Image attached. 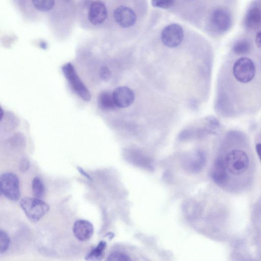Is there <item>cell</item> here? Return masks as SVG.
<instances>
[{
    "label": "cell",
    "mask_w": 261,
    "mask_h": 261,
    "mask_svg": "<svg viewBox=\"0 0 261 261\" xmlns=\"http://www.w3.org/2000/svg\"><path fill=\"white\" fill-rule=\"evenodd\" d=\"M62 70L72 90L83 100L90 101L91 93L79 76L73 65L71 63H66L62 67Z\"/></svg>",
    "instance_id": "7a4b0ae2"
},
{
    "label": "cell",
    "mask_w": 261,
    "mask_h": 261,
    "mask_svg": "<svg viewBox=\"0 0 261 261\" xmlns=\"http://www.w3.org/2000/svg\"><path fill=\"white\" fill-rule=\"evenodd\" d=\"M107 260L112 261H128L130 260L129 256L125 254L120 252H113L109 254Z\"/></svg>",
    "instance_id": "7402d4cb"
},
{
    "label": "cell",
    "mask_w": 261,
    "mask_h": 261,
    "mask_svg": "<svg viewBox=\"0 0 261 261\" xmlns=\"http://www.w3.org/2000/svg\"><path fill=\"white\" fill-rule=\"evenodd\" d=\"M256 151L257 154L259 157L260 161H261V144L258 143L256 145Z\"/></svg>",
    "instance_id": "4316f807"
},
{
    "label": "cell",
    "mask_w": 261,
    "mask_h": 261,
    "mask_svg": "<svg viewBox=\"0 0 261 261\" xmlns=\"http://www.w3.org/2000/svg\"><path fill=\"white\" fill-rule=\"evenodd\" d=\"M113 17L115 22L123 28L133 26L136 22L137 18L132 9L124 6H120L115 9Z\"/></svg>",
    "instance_id": "9c48e42d"
},
{
    "label": "cell",
    "mask_w": 261,
    "mask_h": 261,
    "mask_svg": "<svg viewBox=\"0 0 261 261\" xmlns=\"http://www.w3.org/2000/svg\"><path fill=\"white\" fill-rule=\"evenodd\" d=\"M205 162V156L203 152L197 151L186 160L185 167L190 172H197L201 170Z\"/></svg>",
    "instance_id": "4fadbf2b"
},
{
    "label": "cell",
    "mask_w": 261,
    "mask_h": 261,
    "mask_svg": "<svg viewBox=\"0 0 261 261\" xmlns=\"http://www.w3.org/2000/svg\"><path fill=\"white\" fill-rule=\"evenodd\" d=\"M108 16V11L105 4L100 1H92L89 6L87 18L90 23L97 26L102 24Z\"/></svg>",
    "instance_id": "52a82bcc"
},
{
    "label": "cell",
    "mask_w": 261,
    "mask_h": 261,
    "mask_svg": "<svg viewBox=\"0 0 261 261\" xmlns=\"http://www.w3.org/2000/svg\"><path fill=\"white\" fill-rule=\"evenodd\" d=\"M211 176L214 182L218 185L226 183L227 178V169L224 161L221 158L217 159L212 168Z\"/></svg>",
    "instance_id": "7c38bea8"
},
{
    "label": "cell",
    "mask_w": 261,
    "mask_h": 261,
    "mask_svg": "<svg viewBox=\"0 0 261 261\" xmlns=\"http://www.w3.org/2000/svg\"><path fill=\"white\" fill-rule=\"evenodd\" d=\"M32 189L34 196L41 198L45 193V187L42 180L39 177H35L32 182Z\"/></svg>",
    "instance_id": "d6986e66"
},
{
    "label": "cell",
    "mask_w": 261,
    "mask_h": 261,
    "mask_svg": "<svg viewBox=\"0 0 261 261\" xmlns=\"http://www.w3.org/2000/svg\"><path fill=\"white\" fill-rule=\"evenodd\" d=\"M256 72L255 66L252 60L242 57L237 60L233 66V74L240 83H247L251 81Z\"/></svg>",
    "instance_id": "277c9868"
},
{
    "label": "cell",
    "mask_w": 261,
    "mask_h": 261,
    "mask_svg": "<svg viewBox=\"0 0 261 261\" xmlns=\"http://www.w3.org/2000/svg\"><path fill=\"white\" fill-rule=\"evenodd\" d=\"M100 76L104 81H108L111 76L110 69L106 66L102 67L100 70Z\"/></svg>",
    "instance_id": "603a6c76"
},
{
    "label": "cell",
    "mask_w": 261,
    "mask_h": 261,
    "mask_svg": "<svg viewBox=\"0 0 261 261\" xmlns=\"http://www.w3.org/2000/svg\"><path fill=\"white\" fill-rule=\"evenodd\" d=\"M174 0H152L151 5L154 7L162 9H168L172 7Z\"/></svg>",
    "instance_id": "44dd1931"
},
{
    "label": "cell",
    "mask_w": 261,
    "mask_h": 261,
    "mask_svg": "<svg viewBox=\"0 0 261 261\" xmlns=\"http://www.w3.org/2000/svg\"><path fill=\"white\" fill-rule=\"evenodd\" d=\"M20 205L27 218L32 222L39 221L49 210V205L37 197H23L20 199Z\"/></svg>",
    "instance_id": "6da1fadb"
},
{
    "label": "cell",
    "mask_w": 261,
    "mask_h": 261,
    "mask_svg": "<svg viewBox=\"0 0 261 261\" xmlns=\"http://www.w3.org/2000/svg\"><path fill=\"white\" fill-rule=\"evenodd\" d=\"M245 25L249 30H256L261 26V11L257 8L249 9L246 14Z\"/></svg>",
    "instance_id": "5bb4252c"
},
{
    "label": "cell",
    "mask_w": 261,
    "mask_h": 261,
    "mask_svg": "<svg viewBox=\"0 0 261 261\" xmlns=\"http://www.w3.org/2000/svg\"><path fill=\"white\" fill-rule=\"evenodd\" d=\"M77 169L81 174L84 175L89 180H92L91 177L82 168L80 167H77Z\"/></svg>",
    "instance_id": "484cf974"
},
{
    "label": "cell",
    "mask_w": 261,
    "mask_h": 261,
    "mask_svg": "<svg viewBox=\"0 0 261 261\" xmlns=\"http://www.w3.org/2000/svg\"><path fill=\"white\" fill-rule=\"evenodd\" d=\"M255 43L256 45L261 48V31L258 32L256 35Z\"/></svg>",
    "instance_id": "d4e9b609"
},
{
    "label": "cell",
    "mask_w": 261,
    "mask_h": 261,
    "mask_svg": "<svg viewBox=\"0 0 261 261\" xmlns=\"http://www.w3.org/2000/svg\"><path fill=\"white\" fill-rule=\"evenodd\" d=\"M1 193L8 199L16 201L20 197L19 180L17 175L11 172L2 174L0 177Z\"/></svg>",
    "instance_id": "5b68a950"
},
{
    "label": "cell",
    "mask_w": 261,
    "mask_h": 261,
    "mask_svg": "<svg viewBox=\"0 0 261 261\" xmlns=\"http://www.w3.org/2000/svg\"><path fill=\"white\" fill-rule=\"evenodd\" d=\"M72 230L75 238L81 241L88 240L94 232L93 224L85 219L76 220L73 224Z\"/></svg>",
    "instance_id": "8fae6325"
},
{
    "label": "cell",
    "mask_w": 261,
    "mask_h": 261,
    "mask_svg": "<svg viewBox=\"0 0 261 261\" xmlns=\"http://www.w3.org/2000/svg\"><path fill=\"white\" fill-rule=\"evenodd\" d=\"M112 94L116 107L121 108L129 107L135 98L133 91L126 86L117 87L113 91Z\"/></svg>",
    "instance_id": "30bf717a"
},
{
    "label": "cell",
    "mask_w": 261,
    "mask_h": 261,
    "mask_svg": "<svg viewBox=\"0 0 261 261\" xmlns=\"http://www.w3.org/2000/svg\"><path fill=\"white\" fill-rule=\"evenodd\" d=\"M29 161L26 159H23L20 163L19 169L22 171H25L29 169Z\"/></svg>",
    "instance_id": "cb8c5ba5"
},
{
    "label": "cell",
    "mask_w": 261,
    "mask_h": 261,
    "mask_svg": "<svg viewBox=\"0 0 261 261\" xmlns=\"http://www.w3.org/2000/svg\"><path fill=\"white\" fill-rule=\"evenodd\" d=\"M106 243L101 241L98 245L93 248L86 256L87 260H100L103 257L104 250L106 247Z\"/></svg>",
    "instance_id": "2e32d148"
},
{
    "label": "cell",
    "mask_w": 261,
    "mask_h": 261,
    "mask_svg": "<svg viewBox=\"0 0 261 261\" xmlns=\"http://www.w3.org/2000/svg\"><path fill=\"white\" fill-rule=\"evenodd\" d=\"M98 102L99 107L103 110H113L117 107L115 103L112 93L108 91L101 92L98 96Z\"/></svg>",
    "instance_id": "9a60e30c"
},
{
    "label": "cell",
    "mask_w": 261,
    "mask_h": 261,
    "mask_svg": "<svg viewBox=\"0 0 261 261\" xmlns=\"http://www.w3.org/2000/svg\"><path fill=\"white\" fill-rule=\"evenodd\" d=\"M10 243V238L6 232L3 230L0 231V253L6 252L8 249Z\"/></svg>",
    "instance_id": "ffe728a7"
},
{
    "label": "cell",
    "mask_w": 261,
    "mask_h": 261,
    "mask_svg": "<svg viewBox=\"0 0 261 261\" xmlns=\"http://www.w3.org/2000/svg\"><path fill=\"white\" fill-rule=\"evenodd\" d=\"M251 49L249 41L245 39L237 41L232 46L233 53L238 55H244L248 54Z\"/></svg>",
    "instance_id": "e0dca14e"
},
{
    "label": "cell",
    "mask_w": 261,
    "mask_h": 261,
    "mask_svg": "<svg viewBox=\"0 0 261 261\" xmlns=\"http://www.w3.org/2000/svg\"><path fill=\"white\" fill-rule=\"evenodd\" d=\"M182 27L177 23H172L165 27L162 31L161 38L164 45L168 47H176L184 38Z\"/></svg>",
    "instance_id": "8992f818"
},
{
    "label": "cell",
    "mask_w": 261,
    "mask_h": 261,
    "mask_svg": "<svg viewBox=\"0 0 261 261\" xmlns=\"http://www.w3.org/2000/svg\"><path fill=\"white\" fill-rule=\"evenodd\" d=\"M211 21L213 26L217 31L223 33L230 28L231 17L227 10L223 8H218L213 12Z\"/></svg>",
    "instance_id": "ba28073f"
},
{
    "label": "cell",
    "mask_w": 261,
    "mask_h": 261,
    "mask_svg": "<svg viewBox=\"0 0 261 261\" xmlns=\"http://www.w3.org/2000/svg\"><path fill=\"white\" fill-rule=\"evenodd\" d=\"M224 161L227 171L234 175L242 174L247 170L249 165V158L247 154L238 149L229 152Z\"/></svg>",
    "instance_id": "3957f363"
},
{
    "label": "cell",
    "mask_w": 261,
    "mask_h": 261,
    "mask_svg": "<svg viewBox=\"0 0 261 261\" xmlns=\"http://www.w3.org/2000/svg\"><path fill=\"white\" fill-rule=\"evenodd\" d=\"M34 7L39 12H48L54 8L55 0H32Z\"/></svg>",
    "instance_id": "ac0fdd59"
}]
</instances>
